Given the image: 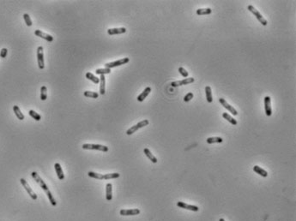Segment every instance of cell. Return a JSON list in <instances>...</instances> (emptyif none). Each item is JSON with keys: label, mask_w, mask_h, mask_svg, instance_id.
Returning <instances> with one entry per match:
<instances>
[{"label": "cell", "mask_w": 296, "mask_h": 221, "mask_svg": "<svg viewBox=\"0 0 296 221\" xmlns=\"http://www.w3.org/2000/svg\"><path fill=\"white\" fill-rule=\"evenodd\" d=\"M247 9H248V10L249 11H251L255 16H256V18L257 19V21L262 24V25H264V26H266L267 24H268V22H267V20L266 19H264V16L261 15V13L257 10V9H256L255 8H254V6H252V5H249L248 7H247Z\"/></svg>", "instance_id": "obj_1"}, {"label": "cell", "mask_w": 296, "mask_h": 221, "mask_svg": "<svg viewBox=\"0 0 296 221\" xmlns=\"http://www.w3.org/2000/svg\"><path fill=\"white\" fill-rule=\"evenodd\" d=\"M83 149H89V150H99L101 152H107L108 151V148L107 146H103V145H100V144H89V143H85L82 145V147Z\"/></svg>", "instance_id": "obj_2"}, {"label": "cell", "mask_w": 296, "mask_h": 221, "mask_svg": "<svg viewBox=\"0 0 296 221\" xmlns=\"http://www.w3.org/2000/svg\"><path fill=\"white\" fill-rule=\"evenodd\" d=\"M149 123V120H147V119H144V120H143V121L139 122L138 123H137L136 125H134V126L130 127V129H129L126 131V134H127L128 135H132L133 133H135L137 130H138L139 129H141V128H143V127L147 126Z\"/></svg>", "instance_id": "obj_3"}, {"label": "cell", "mask_w": 296, "mask_h": 221, "mask_svg": "<svg viewBox=\"0 0 296 221\" xmlns=\"http://www.w3.org/2000/svg\"><path fill=\"white\" fill-rule=\"evenodd\" d=\"M37 62H38V67L41 69H43L45 68V60H44V51L42 46H39L37 48Z\"/></svg>", "instance_id": "obj_4"}, {"label": "cell", "mask_w": 296, "mask_h": 221, "mask_svg": "<svg viewBox=\"0 0 296 221\" xmlns=\"http://www.w3.org/2000/svg\"><path fill=\"white\" fill-rule=\"evenodd\" d=\"M31 176H32V177L35 180V182L40 185V187H41L45 192H47V191L49 190V189H48L47 185L46 184V183L41 179V177L39 176V174H38L36 171H33V172L31 173Z\"/></svg>", "instance_id": "obj_5"}, {"label": "cell", "mask_w": 296, "mask_h": 221, "mask_svg": "<svg viewBox=\"0 0 296 221\" xmlns=\"http://www.w3.org/2000/svg\"><path fill=\"white\" fill-rule=\"evenodd\" d=\"M130 62V58L129 57H124V58H121L119 60H117V61H114V62H112V63H107L105 64V67L107 69H112V68H114V67H118V66H120V65H123V64H125L127 63Z\"/></svg>", "instance_id": "obj_6"}, {"label": "cell", "mask_w": 296, "mask_h": 221, "mask_svg": "<svg viewBox=\"0 0 296 221\" xmlns=\"http://www.w3.org/2000/svg\"><path fill=\"white\" fill-rule=\"evenodd\" d=\"M20 182H21V183H22V185L23 186V188L26 189V191L28 192V194L29 195V196L33 199V200H37V195L33 191V189H32V188L29 186V184L28 183V182L24 179V178H21L20 179Z\"/></svg>", "instance_id": "obj_7"}, {"label": "cell", "mask_w": 296, "mask_h": 221, "mask_svg": "<svg viewBox=\"0 0 296 221\" xmlns=\"http://www.w3.org/2000/svg\"><path fill=\"white\" fill-rule=\"evenodd\" d=\"M120 215L122 216H134V215H138L140 214V210L137 208L134 209H122L119 212Z\"/></svg>", "instance_id": "obj_8"}, {"label": "cell", "mask_w": 296, "mask_h": 221, "mask_svg": "<svg viewBox=\"0 0 296 221\" xmlns=\"http://www.w3.org/2000/svg\"><path fill=\"white\" fill-rule=\"evenodd\" d=\"M195 81L194 78L191 77V78H184L181 81H176V82H173L171 83L172 87H178V86H182V85H187V84H190V83H192L193 82Z\"/></svg>", "instance_id": "obj_9"}, {"label": "cell", "mask_w": 296, "mask_h": 221, "mask_svg": "<svg viewBox=\"0 0 296 221\" xmlns=\"http://www.w3.org/2000/svg\"><path fill=\"white\" fill-rule=\"evenodd\" d=\"M177 206L178 208H184V209H187V210H191V211H194V212L199 211L198 207L194 206V205H189V204H186V203H184L183 201L177 202Z\"/></svg>", "instance_id": "obj_10"}, {"label": "cell", "mask_w": 296, "mask_h": 221, "mask_svg": "<svg viewBox=\"0 0 296 221\" xmlns=\"http://www.w3.org/2000/svg\"><path fill=\"white\" fill-rule=\"evenodd\" d=\"M34 34H35L36 36H38V37H41V38L46 40L48 41V42H53V37L52 35L47 34H46V33H44V32H42V31H41V30H39V29H37V30L34 31Z\"/></svg>", "instance_id": "obj_11"}, {"label": "cell", "mask_w": 296, "mask_h": 221, "mask_svg": "<svg viewBox=\"0 0 296 221\" xmlns=\"http://www.w3.org/2000/svg\"><path fill=\"white\" fill-rule=\"evenodd\" d=\"M264 109H265V114L270 117L272 114V109H271V104H270V97L266 96L264 98Z\"/></svg>", "instance_id": "obj_12"}, {"label": "cell", "mask_w": 296, "mask_h": 221, "mask_svg": "<svg viewBox=\"0 0 296 221\" xmlns=\"http://www.w3.org/2000/svg\"><path fill=\"white\" fill-rule=\"evenodd\" d=\"M219 102L222 104V106H223V107H225L226 109H228V110H229L234 116H236V115H238V112H237V110L232 106H230L224 99H222V98H221V99H219Z\"/></svg>", "instance_id": "obj_13"}, {"label": "cell", "mask_w": 296, "mask_h": 221, "mask_svg": "<svg viewBox=\"0 0 296 221\" xmlns=\"http://www.w3.org/2000/svg\"><path fill=\"white\" fill-rule=\"evenodd\" d=\"M106 199L107 201H111L113 199V185H112V183H107L106 186Z\"/></svg>", "instance_id": "obj_14"}, {"label": "cell", "mask_w": 296, "mask_h": 221, "mask_svg": "<svg viewBox=\"0 0 296 221\" xmlns=\"http://www.w3.org/2000/svg\"><path fill=\"white\" fill-rule=\"evenodd\" d=\"M126 32L125 28H109L107 30V34L109 35H115V34H124Z\"/></svg>", "instance_id": "obj_15"}, {"label": "cell", "mask_w": 296, "mask_h": 221, "mask_svg": "<svg viewBox=\"0 0 296 221\" xmlns=\"http://www.w3.org/2000/svg\"><path fill=\"white\" fill-rule=\"evenodd\" d=\"M106 93V77L104 75H101L100 78V94L104 95Z\"/></svg>", "instance_id": "obj_16"}, {"label": "cell", "mask_w": 296, "mask_h": 221, "mask_svg": "<svg viewBox=\"0 0 296 221\" xmlns=\"http://www.w3.org/2000/svg\"><path fill=\"white\" fill-rule=\"evenodd\" d=\"M150 92H151V88H150V87H147V88L143 90V92H142V94L137 97V101L143 102V101L147 98V96L149 94Z\"/></svg>", "instance_id": "obj_17"}, {"label": "cell", "mask_w": 296, "mask_h": 221, "mask_svg": "<svg viewBox=\"0 0 296 221\" xmlns=\"http://www.w3.org/2000/svg\"><path fill=\"white\" fill-rule=\"evenodd\" d=\"M54 168H55V170H56V173H57V176H58L59 180H64V174L63 172V170L61 168L60 164L59 163H55Z\"/></svg>", "instance_id": "obj_18"}, {"label": "cell", "mask_w": 296, "mask_h": 221, "mask_svg": "<svg viewBox=\"0 0 296 221\" xmlns=\"http://www.w3.org/2000/svg\"><path fill=\"white\" fill-rule=\"evenodd\" d=\"M143 153L145 154V155L149 158V160H151V162H153V163H157V159L155 158V156H154L153 155V154L150 152V150L149 149V148H144L143 149Z\"/></svg>", "instance_id": "obj_19"}, {"label": "cell", "mask_w": 296, "mask_h": 221, "mask_svg": "<svg viewBox=\"0 0 296 221\" xmlns=\"http://www.w3.org/2000/svg\"><path fill=\"white\" fill-rule=\"evenodd\" d=\"M253 170H254L256 173H257L258 175H260V176H262V177H268V172H267L265 170H264V169H262L261 167H259L258 166H254V167H253Z\"/></svg>", "instance_id": "obj_20"}, {"label": "cell", "mask_w": 296, "mask_h": 221, "mask_svg": "<svg viewBox=\"0 0 296 221\" xmlns=\"http://www.w3.org/2000/svg\"><path fill=\"white\" fill-rule=\"evenodd\" d=\"M205 94H206V99L209 103H211L213 101V97H212V92H211V88L209 86H207L205 88Z\"/></svg>", "instance_id": "obj_21"}, {"label": "cell", "mask_w": 296, "mask_h": 221, "mask_svg": "<svg viewBox=\"0 0 296 221\" xmlns=\"http://www.w3.org/2000/svg\"><path fill=\"white\" fill-rule=\"evenodd\" d=\"M13 110L16 116V117L19 119V120H23L24 119V115L22 114V112L21 111L20 108L18 107V106H13Z\"/></svg>", "instance_id": "obj_22"}, {"label": "cell", "mask_w": 296, "mask_h": 221, "mask_svg": "<svg viewBox=\"0 0 296 221\" xmlns=\"http://www.w3.org/2000/svg\"><path fill=\"white\" fill-rule=\"evenodd\" d=\"M86 78L89 79V81L93 82L95 83V84L100 83V78L96 77L95 75H93L92 73H90V72H88V73L86 74Z\"/></svg>", "instance_id": "obj_23"}, {"label": "cell", "mask_w": 296, "mask_h": 221, "mask_svg": "<svg viewBox=\"0 0 296 221\" xmlns=\"http://www.w3.org/2000/svg\"><path fill=\"white\" fill-rule=\"evenodd\" d=\"M223 140L222 137H209L206 140V142L208 144H213V143H221L222 142Z\"/></svg>", "instance_id": "obj_24"}, {"label": "cell", "mask_w": 296, "mask_h": 221, "mask_svg": "<svg viewBox=\"0 0 296 221\" xmlns=\"http://www.w3.org/2000/svg\"><path fill=\"white\" fill-rule=\"evenodd\" d=\"M222 117H223V118H225L226 120H228L230 123H232L233 125H237V123H238V122H237L236 120L234 118V117H232L229 114H228L227 112H224V113H222Z\"/></svg>", "instance_id": "obj_25"}, {"label": "cell", "mask_w": 296, "mask_h": 221, "mask_svg": "<svg viewBox=\"0 0 296 221\" xmlns=\"http://www.w3.org/2000/svg\"><path fill=\"white\" fill-rule=\"evenodd\" d=\"M212 13V9L209 8H206V9H197V14L198 15H209Z\"/></svg>", "instance_id": "obj_26"}, {"label": "cell", "mask_w": 296, "mask_h": 221, "mask_svg": "<svg viewBox=\"0 0 296 221\" xmlns=\"http://www.w3.org/2000/svg\"><path fill=\"white\" fill-rule=\"evenodd\" d=\"M47 88L46 86H42L41 88V100H46L47 99Z\"/></svg>", "instance_id": "obj_27"}, {"label": "cell", "mask_w": 296, "mask_h": 221, "mask_svg": "<svg viewBox=\"0 0 296 221\" xmlns=\"http://www.w3.org/2000/svg\"><path fill=\"white\" fill-rule=\"evenodd\" d=\"M120 174L119 173H108V174H105L103 175V179L105 180H108V179H115V178H118L119 177Z\"/></svg>", "instance_id": "obj_28"}, {"label": "cell", "mask_w": 296, "mask_h": 221, "mask_svg": "<svg viewBox=\"0 0 296 221\" xmlns=\"http://www.w3.org/2000/svg\"><path fill=\"white\" fill-rule=\"evenodd\" d=\"M88 176H89V177L95 178V179H99V180H102V179H103V175H102V174L96 173V172H94V171H89V172H88Z\"/></svg>", "instance_id": "obj_29"}, {"label": "cell", "mask_w": 296, "mask_h": 221, "mask_svg": "<svg viewBox=\"0 0 296 221\" xmlns=\"http://www.w3.org/2000/svg\"><path fill=\"white\" fill-rule=\"evenodd\" d=\"M85 97H89V98H93V99H97L99 97V94L95 93V92H91V91H85L83 93Z\"/></svg>", "instance_id": "obj_30"}, {"label": "cell", "mask_w": 296, "mask_h": 221, "mask_svg": "<svg viewBox=\"0 0 296 221\" xmlns=\"http://www.w3.org/2000/svg\"><path fill=\"white\" fill-rule=\"evenodd\" d=\"M28 114H29L30 117H33L34 120H36V121H40V120L41 119V116L39 113H37L36 111H34V110H30L28 111Z\"/></svg>", "instance_id": "obj_31"}, {"label": "cell", "mask_w": 296, "mask_h": 221, "mask_svg": "<svg viewBox=\"0 0 296 221\" xmlns=\"http://www.w3.org/2000/svg\"><path fill=\"white\" fill-rule=\"evenodd\" d=\"M95 73L97 74V75H106V74H110L111 73V69H107V68H105V69H97L96 70H95Z\"/></svg>", "instance_id": "obj_32"}, {"label": "cell", "mask_w": 296, "mask_h": 221, "mask_svg": "<svg viewBox=\"0 0 296 221\" xmlns=\"http://www.w3.org/2000/svg\"><path fill=\"white\" fill-rule=\"evenodd\" d=\"M46 193H47V197H48V199H49V201H50L51 204H52L53 207L57 206V201H55V199H54L53 195H52V193H51L49 190H48L47 192H46Z\"/></svg>", "instance_id": "obj_33"}, {"label": "cell", "mask_w": 296, "mask_h": 221, "mask_svg": "<svg viewBox=\"0 0 296 221\" xmlns=\"http://www.w3.org/2000/svg\"><path fill=\"white\" fill-rule=\"evenodd\" d=\"M23 18H24L25 23H26V25H27L28 27H31V26L33 25L32 20H31V18H30V16H29L28 14H24V15H23Z\"/></svg>", "instance_id": "obj_34"}, {"label": "cell", "mask_w": 296, "mask_h": 221, "mask_svg": "<svg viewBox=\"0 0 296 221\" xmlns=\"http://www.w3.org/2000/svg\"><path fill=\"white\" fill-rule=\"evenodd\" d=\"M178 72H179V74H180L183 77H184V78H187L188 75H189V73L186 71V69H184V68H182V67L178 68Z\"/></svg>", "instance_id": "obj_35"}, {"label": "cell", "mask_w": 296, "mask_h": 221, "mask_svg": "<svg viewBox=\"0 0 296 221\" xmlns=\"http://www.w3.org/2000/svg\"><path fill=\"white\" fill-rule=\"evenodd\" d=\"M192 98H193V94H192V93H188V94L184 97V102H189Z\"/></svg>", "instance_id": "obj_36"}, {"label": "cell", "mask_w": 296, "mask_h": 221, "mask_svg": "<svg viewBox=\"0 0 296 221\" xmlns=\"http://www.w3.org/2000/svg\"><path fill=\"white\" fill-rule=\"evenodd\" d=\"M7 53H8V50H7L6 48H3V49L1 50V52H0V57H2V58L6 57Z\"/></svg>", "instance_id": "obj_37"}, {"label": "cell", "mask_w": 296, "mask_h": 221, "mask_svg": "<svg viewBox=\"0 0 296 221\" xmlns=\"http://www.w3.org/2000/svg\"><path fill=\"white\" fill-rule=\"evenodd\" d=\"M219 221H225V220H224L223 219H220V220H219Z\"/></svg>", "instance_id": "obj_38"}]
</instances>
